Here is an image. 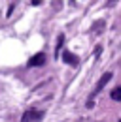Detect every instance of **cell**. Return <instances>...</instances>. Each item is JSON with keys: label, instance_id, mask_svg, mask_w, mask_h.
<instances>
[{"label": "cell", "instance_id": "cell-1", "mask_svg": "<svg viewBox=\"0 0 121 122\" xmlns=\"http://www.w3.org/2000/svg\"><path fill=\"white\" fill-rule=\"evenodd\" d=\"M44 117V111H38V109H30L23 113V118L21 122H40V118Z\"/></svg>", "mask_w": 121, "mask_h": 122}, {"label": "cell", "instance_id": "cell-6", "mask_svg": "<svg viewBox=\"0 0 121 122\" xmlns=\"http://www.w3.org/2000/svg\"><path fill=\"white\" fill-rule=\"evenodd\" d=\"M62 41H64V36L60 34L59 40H57V49H55V55H57V56H59V51H60V45H62Z\"/></svg>", "mask_w": 121, "mask_h": 122}, {"label": "cell", "instance_id": "cell-2", "mask_svg": "<svg viewBox=\"0 0 121 122\" xmlns=\"http://www.w3.org/2000/svg\"><path fill=\"white\" fill-rule=\"evenodd\" d=\"M45 53H36L34 56H30L29 58V62H27V66L29 68H38V66H44L45 64Z\"/></svg>", "mask_w": 121, "mask_h": 122}, {"label": "cell", "instance_id": "cell-7", "mask_svg": "<svg viewBox=\"0 0 121 122\" xmlns=\"http://www.w3.org/2000/svg\"><path fill=\"white\" fill-rule=\"evenodd\" d=\"M119 122H121V120H119Z\"/></svg>", "mask_w": 121, "mask_h": 122}, {"label": "cell", "instance_id": "cell-3", "mask_svg": "<svg viewBox=\"0 0 121 122\" xmlns=\"http://www.w3.org/2000/svg\"><path fill=\"white\" fill-rule=\"evenodd\" d=\"M112 77H114V75H112V73H110V71H106L104 75L100 77V81H98V83H97V86H95V94H93V96H97V94H98V92L102 90V88H104V85H106V83H108V81H110V79H112Z\"/></svg>", "mask_w": 121, "mask_h": 122}, {"label": "cell", "instance_id": "cell-5", "mask_svg": "<svg viewBox=\"0 0 121 122\" xmlns=\"http://www.w3.org/2000/svg\"><path fill=\"white\" fill-rule=\"evenodd\" d=\"M110 98H112L114 102H121V86L114 88V90H112V94H110Z\"/></svg>", "mask_w": 121, "mask_h": 122}, {"label": "cell", "instance_id": "cell-4", "mask_svg": "<svg viewBox=\"0 0 121 122\" xmlns=\"http://www.w3.org/2000/svg\"><path fill=\"white\" fill-rule=\"evenodd\" d=\"M62 60L66 62L68 66H78V62H79V58H78L76 55H72L70 51H64V53H62Z\"/></svg>", "mask_w": 121, "mask_h": 122}]
</instances>
